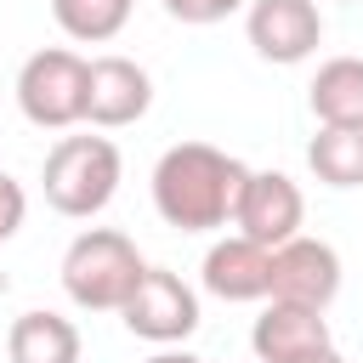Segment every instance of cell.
I'll return each instance as SVG.
<instances>
[{"label":"cell","mask_w":363,"mask_h":363,"mask_svg":"<svg viewBox=\"0 0 363 363\" xmlns=\"http://www.w3.org/2000/svg\"><path fill=\"white\" fill-rule=\"evenodd\" d=\"M250 164L210 147V142H176L153 164V210L176 233H216L233 221L238 187Z\"/></svg>","instance_id":"6da1fadb"},{"label":"cell","mask_w":363,"mask_h":363,"mask_svg":"<svg viewBox=\"0 0 363 363\" xmlns=\"http://www.w3.org/2000/svg\"><path fill=\"white\" fill-rule=\"evenodd\" d=\"M119 176H125V159H119L113 136H57V147L40 164L45 204L74 221L102 216L119 193Z\"/></svg>","instance_id":"7a4b0ae2"},{"label":"cell","mask_w":363,"mask_h":363,"mask_svg":"<svg viewBox=\"0 0 363 363\" xmlns=\"http://www.w3.org/2000/svg\"><path fill=\"white\" fill-rule=\"evenodd\" d=\"M142 250L136 238H125L119 227H85L68 250H62V295L79 306V312H119L125 295L136 289L142 278Z\"/></svg>","instance_id":"3957f363"},{"label":"cell","mask_w":363,"mask_h":363,"mask_svg":"<svg viewBox=\"0 0 363 363\" xmlns=\"http://www.w3.org/2000/svg\"><path fill=\"white\" fill-rule=\"evenodd\" d=\"M85 85L91 62L68 45H45L17 68V113L34 130H68L85 119Z\"/></svg>","instance_id":"277c9868"},{"label":"cell","mask_w":363,"mask_h":363,"mask_svg":"<svg viewBox=\"0 0 363 363\" xmlns=\"http://www.w3.org/2000/svg\"><path fill=\"white\" fill-rule=\"evenodd\" d=\"M119 323L136 335V340H153V346H182L193 329H199V295L182 272L170 267H142L136 289L125 295L119 306Z\"/></svg>","instance_id":"5b68a950"},{"label":"cell","mask_w":363,"mask_h":363,"mask_svg":"<svg viewBox=\"0 0 363 363\" xmlns=\"http://www.w3.org/2000/svg\"><path fill=\"white\" fill-rule=\"evenodd\" d=\"M340 295V255L335 244L323 238H284L272 250V278H267V301H289V306H312V312H329Z\"/></svg>","instance_id":"8992f818"},{"label":"cell","mask_w":363,"mask_h":363,"mask_svg":"<svg viewBox=\"0 0 363 363\" xmlns=\"http://www.w3.org/2000/svg\"><path fill=\"white\" fill-rule=\"evenodd\" d=\"M244 34H250L261 62L295 68L323 45V11H318V0H250Z\"/></svg>","instance_id":"52a82bcc"},{"label":"cell","mask_w":363,"mask_h":363,"mask_svg":"<svg viewBox=\"0 0 363 363\" xmlns=\"http://www.w3.org/2000/svg\"><path fill=\"white\" fill-rule=\"evenodd\" d=\"M306 221V199L301 187L284 176V170H250L244 187H238V204H233V227L267 250H278L284 238H295Z\"/></svg>","instance_id":"ba28073f"},{"label":"cell","mask_w":363,"mask_h":363,"mask_svg":"<svg viewBox=\"0 0 363 363\" xmlns=\"http://www.w3.org/2000/svg\"><path fill=\"white\" fill-rule=\"evenodd\" d=\"M153 108V74L136 57H91V85H85V119L96 130H125L136 119H147Z\"/></svg>","instance_id":"9c48e42d"},{"label":"cell","mask_w":363,"mask_h":363,"mask_svg":"<svg viewBox=\"0 0 363 363\" xmlns=\"http://www.w3.org/2000/svg\"><path fill=\"white\" fill-rule=\"evenodd\" d=\"M335 346L329 318L312 306H289V301H267V312L250 329V352L255 363H312Z\"/></svg>","instance_id":"30bf717a"},{"label":"cell","mask_w":363,"mask_h":363,"mask_svg":"<svg viewBox=\"0 0 363 363\" xmlns=\"http://www.w3.org/2000/svg\"><path fill=\"white\" fill-rule=\"evenodd\" d=\"M267 278H272V250L244 238V233L216 238L204 250V267H199V284L216 301H267Z\"/></svg>","instance_id":"8fae6325"},{"label":"cell","mask_w":363,"mask_h":363,"mask_svg":"<svg viewBox=\"0 0 363 363\" xmlns=\"http://www.w3.org/2000/svg\"><path fill=\"white\" fill-rule=\"evenodd\" d=\"M85 340L74 329V318L62 312H23L6 329V357L11 363H79Z\"/></svg>","instance_id":"7c38bea8"},{"label":"cell","mask_w":363,"mask_h":363,"mask_svg":"<svg viewBox=\"0 0 363 363\" xmlns=\"http://www.w3.org/2000/svg\"><path fill=\"white\" fill-rule=\"evenodd\" d=\"M306 108L318 125H363V57L318 62V74L306 85Z\"/></svg>","instance_id":"4fadbf2b"},{"label":"cell","mask_w":363,"mask_h":363,"mask_svg":"<svg viewBox=\"0 0 363 363\" xmlns=\"http://www.w3.org/2000/svg\"><path fill=\"white\" fill-rule=\"evenodd\" d=\"M306 164L323 187H363V125H318L306 142Z\"/></svg>","instance_id":"5bb4252c"},{"label":"cell","mask_w":363,"mask_h":363,"mask_svg":"<svg viewBox=\"0 0 363 363\" xmlns=\"http://www.w3.org/2000/svg\"><path fill=\"white\" fill-rule=\"evenodd\" d=\"M130 6L136 0H51V17L68 40L79 45H108L125 23H130Z\"/></svg>","instance_id":"9a60e30c"},{"label":"cell","mask_w":363,"mask_h":363,"mask_svg":"<svg viewBox=\"0 0 363 363\" xmlns=\"http://www.w3.org/2000/svg\"><path fill=\"white\" fill-rule=\"evenodd\" d=\"M250 0H164V11L187 28H210V23H227L233 11H244Z\"/></svg>","instance_id":"2e32d148"},{"label":"cell","mask_w":363,"mask_h":363,"mask_svg":"<svg viewBox=\"0 0 363 363\" xmlns=\"http://www.w3.org/2000/svg\"><path fill=\"white\" fill-rule=\"evenodd\" d=\"M23 216H28V193H23V182H17V176H6V170H0V244H11V238H17Z\"/></svg>","instance_id":"e0dca14e"},{"label":"cell","mask_w":363,"mask_h":363,"mask_svg":"<svg viewBox=\"0 0 363 363\" xmlns=\"http://www.w3.org/2000/svg\"><path fill=\"white\" fill-rule=\"evenodd\" d=\"M147 363H204V357H193V352H182V346H159Z\"/></svg>","instance_id":"ac0fdd59"},{"label":"cell","mask_w":363,"mask_h":363,"mask_svg":"<svg viewBox=\"0 0 363 363\" xmlns=\"http://www.w3.org/2000/svg\"><path fill=\"white\" fill-rule=\"evenodd\" d=\"M312 363H346V357H340V352L329 346V352H323V357H312Z\"/></svg>","instance_id":"d6986e66"}]
</instances>
